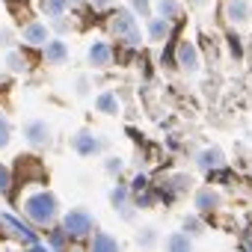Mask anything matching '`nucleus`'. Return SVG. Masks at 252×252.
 Masks as SVG:
<instances>
[{"mask_svg":"<svg viewBox=\"0 0 252 252\" xmlns=\"http://www.w3.org/2000/svg\"><path fill=\"white\" fill-rule=\"evenodd\" d=\"M113 30H116V36H122L131 48L140 45V33H137V24H134L131 12H119V15L113 18Z\"/></svg>","mask_w":252,"mask_h":252,"instance_id":"3","label":"nucleus"},{"mask_svg":"<svg viewBox=\"0 0 252 252\" xmlns=\"http://www.w3.org/2000/svg\"><path fill=\"white\" fill-rule=\"evenodd\" d=\"M214 205H217V193L202 190V193L196 196V208H199V211H208V208H214Z\"/></svg>","mask_w":252,"mask_h":252,"instance_id":"16","label":"nucleus"},{"mask_svg":"<svg viewBox=\"0 0 252 252\" xmlns=\"http://www.w3.org/2000/svg\"><path fill=\"white\" fill-rule=\"evenodd\" d=\"M178 65H181L184 71H196V68H199V51H196L190 42H184V45L178 48Z\"/></svg>","mask_w":252,"mask_h":252,"instance_id":"7","label":"nucleus"},{"mask_svg":"<svg viewBox=\"0 0 252 252\" xmlns=\"http://www.w3.org/2000/svg\"><path fill=\"white\" fill-rule=\"evenodd\" d=\"M119 243L113 240V237H107V234H95V240H92V249H116Z\"/></svg>","mask_w":252,"mask_h":252,"instance_id":"18","label":"nucleus"},{"mask_svg":"<svg viewBox=\"0 0 252 252\" xmlns=\"http://www.w3.org/2000/svg\"><path fill=\"white\" fill-rule=\"evenodd\" d=\"M3 225H9V228H12V234H18L21 240H27V246H33V243H36V231H33V228H27V225H21L18 220L3 217Z\"/></svg>","mask_w":252,"mask_h":252,"instance_id":"10","label":"nucleus"},{"mask_svg":"<svg viewBox=\"0 0 252 252\" xmlns=\"http://www.w3.org/2000/svg\"><path fill=\"white\" fill-rule=\"evenodd\" d=\"M158 6H160V12H163L166 18H178V15H181V6L175 3V0H160Z\"/></svg>","mask_w":252,"mask_h":252,"instance_id":"17","label":"nucleus"},{"mask_svg":"<svg viewBox=\"0 0 252 252\" xmlns=\"http://www.w3.org/2000/svg\"><path fill=\"white\" fill-rule=\"evenodd\" d=\"M246 12H249L246 0H231V6H228V18H231V21H243Z\"/></svg>","mask_w":252,"mask_h":252,"instance_id":"15","label":"nucleus"},{"mask_svg":"<svg viewBox=\"0 0 252 252\" xmlns=\"http://www.w3.org/2000/svg\"><path fill=\"white\" fill-rule=\"evenodd\" d=\"M65 57H68V48H65V42H60V39H54L51 45L45 42V60L48 63H65Z\"/></svg>","mask_w":252,"mask_h":252,"instance_id":"9","label":"nucleus"},{"mask_svg":"<svg viewBox=\"0 0 252 252\" xmlns=\"http://www.w3.org/2000/svg\"><path fill=\"white\" fill-rule=\"evenodd\" d=\"M95 107H98L101 113H107V116H116V113H119V104H116V95H113V92H101L98 101H95Z\"/></svg>","mask_w":252,"mask_h":252,"instance_id":"12","label":"nucleus"},{"mask_svg":"<svg viewBox=\"0 0 252 252\" xmlns=\"http://www.w3.org/2000/svg\"><path fill=\"white\" fill-rule=\"evenodd\" d=\"M184 228H187V231H199V228H202V222H199V220H187V222H184Z\"/></svg>","mask_w":252,"mask_h":252,"instance_id":"28","label":"nucleus"},{"mask_svg":"<svg viewBox=\"0 0 252 252\" xmlns=\"http://www.w3.org/2000/svg\"><path fill=\"white\" fill-rule=\"evenodd\" d=\"M21 39H24L27 45H33V48H42V45L48 42V27H45L42 21H33V24H27V27L21 30Z\"/></svg>","mask_w":252,"mask_h":252,"instance_id":"6","label":"nucleus"},{"mask_svg":"<svg viewBox=\"0 0 252 252\" xmlns=\"http://www.w3.org/2000/svg\"><path fill=\"white\" fill-rule=\"evenodd\" d=\"M12 39H15L12 30H0V45H3V48H12Z\"/></svg>","mask_w":252,"mask_h":252,"instance_id":"23","label":"nucleus"},{"mask_svg":"<svg viewBox=\"0 0 252 252\" xmlns=\"http://www.w3.org/2000/svg\"><path fill=\"white\" fill-rule=\"evenodd\" d=\"M6 65H9L12 71H24V68H27V63L21 60V54H15V51H12V54L6 57Z\"/></svg>","mask_w":252,"mask_h":252,"instance_id":"20","label":"nucleus"},{"mask_svg":"<svg viewBox=\"0 0 252 252\" xmlns=\"http://www.w3.org/2000/svg\"><path fill=\"white\" fill-rule=\"evenodd\" d=\"M125 196H128V193H125V190H113V196H110V199H113V205H116V208H122Z\"/></svg>","mask_w":252,"mask_h":252,"instance_id":"25","label":"nucleus"},{"mask_svg":"<svg viewBox=\"0 0 252 252\" xmlns=\"http://www.w3.org/2000/svg\"><path fill=\"white\" fill-rule=\"evenodd\" d=\"M92 3H95V6H107V3H110V0H92Z\"/></svg>","mask_w":252,"mask_h":252,"instance_id":"29","label":"nucleus"},{"mask_svg":"<svg viewBox=\"0 0 252 252\" xmlns=\"http://www.w3.org/2000/svg\"><path fill=\"white\" fill-rule=\"evenodd\" d=\"M71 146H74V152H77L80 158H92V155H98V152H101V143H98V137H95L92 131H86V128L74 134Z\"/></svg>","mask_w":252,"mask_h":252,"instance_id":"5","label":"nucleus"},{"mask_svg":"<svg viewBox=\"0 0 252 252\" xmlns=\"http://www.w3.org/2000/svg\"><path fill=\"white\" fill-rule=\"evenodd\" d=\"M9 134H12V128H9V122L0 116V149L3 146H9Z\"/></svg>","mask_w":252,"mask_h":252,"instance_id":"21","label":"nucleus"},{"mask_svg":"<svg viewBox=\"0 0 252 252\" xmlns=\"http://www.w3.org/2000/svg\"><path fill=\"white\" fill-rule=\"evenodd\" d=\"M89 228H92V217H89V211H83V208L68 211L65 220H63V231L71 234V237H83V234H89Z\"/></svg>","mask_w":252,"mask_h":252,"instance_id":"2","label":"nucleus"},{"mask_svg":"<svg viewBox=\"0 0 252 252\" xmlns=\"http://www.w3.org/2000/svg\"><path fill=\"white\" fill-rule=\"evenodd\" d=\"M131 3H134V9H137L140 15H146V12H149V0H131Z\"/></svg>","mask_w":252,"mask_h":252,"instance_id":"26","label":"nucleus"},{"mask_svg":"<svg viewBox=\"0 0 252 252\" xmlns=\"http://www.w3.org/2000/svg\"><path fill=\"white\" fill-rule=\"evenodd\" d=\"M57 214H60V202L51 190H39L24 199V217L36 225H54Z\"/></svg>","mask_w":252,"mask_h":252,"instance_id":"1","label":"nucleus"},{"mask_svg":"<svg viewBox=\"0 0 252 252\" xmlns=\"http://www.w3.org/2000/svg\"><path fill=\"white\" fill-rule=\"evenodd\" d=\"M149 36H152L155 42L166 39V36H169V21H163V18H155V21H149Z\"/></svg>","mask_w":252,"mask_h":252,"instance_id":"13","label":"nucleus"},{"mask_svg":"<svg viewBox=\"0 0 252 252\" xmlns=\"http://www.w3.org/2000/svg\"><path fill=\"white\" fill-rule=\"evenodd\" d=\"M68 3H71V0H42V9H45L48 15H54V18H57V15H63V12H65V6H68Z\"/></svg>","mask_w":252,"mask_h":252,"instance_id":"14","label":"nucleus"},{"mask_svg":"<svg viewBox=\"0 0 252 252\" xmlns=\"http://www.w3.org/2000/svg\"><path fill=\"white\" fill-rule=\"evenodd\" d=\"M51 246H54V249H63V246H65V240H63V231H57V234L51 237Z\"/></svg>","mask_w":252,"mask_h":252,"instance_id":"27","label":"nucleus"},{"mask_svg":"<svg viewBox=\"0 0 252 252\" xmlns=\"http://www.w3.org/2000/svg\"><path fill=\"white\" fill-rule=\"evenodd\" d=\"M199 166H205V169H220V166H222V152H220V149L202 152V155H199Z\"/></svg>","mask_w":252,"mask_h":252,"instance_id":"11","label":"nucleus"},{"mask_svg":"<svg viewBox=\"0 0 252 252\" xmlns=\"http://www.w3.org/2000/svg\"><path fill=\"white\" fill-rule=\"evenodd\" d=\"M9 187H12V172L0 163V193H9Z\"/></svg>","mask_w":252,"mask_h":252,"instance_id":"19","label":"nucleus"},{"mask_svg":"<svg viewBox=\"0 0 252 252\" xmlns=\"http://www.w3.org/2000/svg\"><path fill=\"white\" fill-rule=\"evenodd\" d=\"M166 246H169V249H187V246H190V240H187V234H175V237H169V240H166Z\"/></svg>","mask_w":252,"mask_h":252,"instance_id":"22","label":"nucleus"},{"mask_svg":"<svg viewBox=\"0 0 252 252\" xmlns=\"http://www.w3.org/2000/svg\"><path fill=\"white\" fill-rule=\"evenodd\" d=\"M107 172H110V175H119V172H122V160H116V158L107 160Z\"/></svg>","mask_w":252,"mask_h":252,"instance_id":"24","label":"nucleus"},{"mask_svg":"<svg viewBox=\"0 0 252 252\" xmlns=\"http://www.w3.org/2000/svg\"><path fill=\"white\" fill-rule=\"evenodd\" d=\"M24 137L30 146H48L51 143V125L45 119H30L24 125Z\"/></svg>","mask_w":252,"mask_h":252,"instance_id":"4","label":"nucleus"},{"mask_svg":"<svg viewBox=\"0 0 252 252\" xmlns=\"http://www.w3.org/2000/svg\"><path fill=\"white\" fill-rule=\"evenodd\" d=\"M110 45L107 42H92V48H89V63L95 65V68H104V65H110Z\"/></svg>","mask_w":252,"mask_h":252,"instance_id":"8","label":"nucleus"}]
</instances>
